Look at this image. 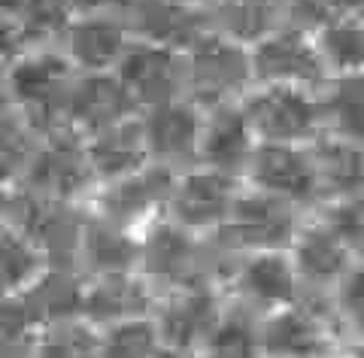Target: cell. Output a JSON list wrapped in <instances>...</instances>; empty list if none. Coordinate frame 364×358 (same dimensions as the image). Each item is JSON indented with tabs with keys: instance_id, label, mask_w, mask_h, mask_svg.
Returning a JSON list of instances; mask_svg holds the SVG:
<instances>
[{
	"instance_id": "24",
	"label": "cell",
	"mask_w": 364,
	"mask_h": 358,
	"mask_svg": "<svg viewBox=\"0 0 364 358\" xmlns=\"http://www.w3.org/2000/svg\"><path fill=\"white\" fill-rule=\"evenodd\" d=\"M207 25L219 37L252 49L282 28L279 0H213L207 6Z\"/></svg>"
},
{
	"instance_id": "16",
	"label": "cell",
	"mask_w": 364,
	"mask_h": 358,
	"mask_svg": "<svg viewBox=\"0 0 364 358\" xmlns=\"http://www.w3.org/2000/svg\"><path fill=\"white\" fill-rule=\"evenodd\" d=\"M289 256L304 285V298H316V301H328L337 283L355 264L352 252L343 246V240L334 234V228L318 213H313L301 225L298 237L289 246Z\"/></svg>"
},
{
	"instance_id": "42",
	"label": "cell",
	"mask_w": 364,
	"mask_h": 358,
	"mask_svg": "<svg viewBox=\"0 0 364 358\" xmlns=\"http://www.w3.org/2000/svg\"><path fill=\"white\" fill-rule=\"evenodd\" d=\"M9 107V88H6V67H0V110Z\"/></svg>"
},
{
	"instance_id": "1",
	"label": "cell",
	"mask_w": 364,
	"mask_h": 358,
	"mask_svg": "<svg viewBox=\"0 0 364 358\" xmlns=\"http://www.w3.org/2000/svg\"><path fill=\"white\" fill-rule=\"evenodd\" d=\"M76 70L58 46H31L6 67L9 107H16L40 137L67 128Z\"/></svg>"
},
{
	"instance_id": "26",
	"label": "cell",
	"mask_w": 364,
	"mask_h": 358,
	"mask_svg": "<svg viewBox=\"0 0 364 358\" xmlns=\"http://www.w3.org/2000/svg\"><path fill=\"white\" fill-rule=\"evenodd\" d=\"M318 182H322V204L364 194V146L325 134L313 143Z\"/></svg>"
},
{
	"instance_id": "34",
	"label": "cell",
	"mask_w": 364,
	"mask_h": 358,
	"mask_svg": "<svg viewBox=\"0 0 364 358\" xmlns=\"http://www.w3.org/2000/svg\"><path fill=\"white\" fill-rule=\"evenodd\" d=\"M164 349L152 316L100 328V358H161Z\"/></svg>"
},
{
	"instance_id": "33",
	"label": "cell",
	"mask_w": 364,
	"mask_h": 358,
	"mask_svg": "<svg viewBox=\"0 0 364 358\" xmlns=\"http://www.w3.org/2000/svg\"><path fill=\"white\" fill-rule=\"evenodd\" d=\"M40 134L16 107L0 110V182H18L25 173Z\"/></svg>"
},
{
	"instance_id": "18",
	"label": "cell",
	"mask_w": 364,
	"mask_h": 358,
	"mask_svg": "<svg viewBox=\"0 0 364 358\" xmlns=\"http://www.w3.org/2000/svg\"><path fill=\"white\" fill-rule=\"evenodd\" d=\"M203 110V107H200ZM255 131L246 119L243 100L219 103V107L203 110V131H200V161L198 164L228 173L240 179L246 177V167L255 155Z\"/></svg>"
},
{
	"instance_id": "3",
	"label": "cell",
	"mask_w": 364,
	"mask_h": 358,
	"mask_svg": "<svg viewBox=\"0 0 364 358\" xmlns=\"http://www.w3.org/2000/svg\"><path fill=\"white\" fill-rule=\"evenodd\" d=\"M255 88L252 49L207 31L186 49V91L198 107L237 103Z\"/></svg>"
},
{
	"instance_id": "15",
	"label": "cell",
	"mask_w": 364,
	"mask_h": 358,
	"mask_svg": "<svg viewBox=\"0 0 364 358\" xmlns=\"http://www.w3.org/2000/svg\"><path fill=\"white\" fill-rule=\"evenodd\" d=\"M255 85H286L318 91L328 83V70L310 33L279 28L252 46Z\"/></svg>"
},
{
	"instance_id": "36",
	"label": "cell",
	"mask_w": 364,
	"mask_h": 358,
	"mask_svg": "<svg viewBox=\"0 0 364 358\" xmlns=\"http://www.w3.org/2000/svg\"><path fill=\"white\" fill-rule=\"evenodd\" d=\"M316 213L334 228V234L343 240V246L352 252V258L364 261V194L328 201Z\"/></svg>"
},
{
	"instance_id": "38",
	"label": "cell",
	"mask_w": 364,
	"mask_h": 358,
	"mask_svg": "<svg viewBox=\"0 0 364 358\" xmlns=\"http://www.w3.org/2000/svg\"><path fill=\"white\" fill-rule=\"evenodd\" d=\"M31 43L21 31L18 19L9 13H0V67H9L21 52H28Z\"/></svg>"
},
{
	"instance_id": "25",
	"label": "cell",
	"mask_w": 364,
	"mask_h": 358,
	"mask_svg": "<svg viewBox=\"0 0 364 358\" xmlns=\"http://www.w3.org/2000/svg\"><path fill=\"white\" fill-rule=\"evenodd\" d=\"M136 252H140V234L124 231L88 210L85 240H82V252H79V273L97 276V273L136 270Z\"/></svg>"
},
{
	"instance_id": "19",
	"label": "cell",
	"mask_w": 364,
	"mask_h": 358,
	"mask_svg": "<svg viewBox=\"0 0 364 358\" xmlns=\"http://www.w3.org/2000/svg\"><path fill=\"white\" fill-rule=\"evenodd\" d=\"M155 307H158V292L136 270L85 276L82 319H88L97 328L149 319Z\"/></svg>"
},
{
	"instance_id": "8",
	"label": "cell",
	"mask_w": 364,
	"mask_h": 358,
	"mask_svg": "<svg viewBox=\"0 0 364 358\" xmlns=\"http://www.w3.org/2000/svg\"><path fill=\"white\" fill-rule=\"evenodd\" d=\"M225 295L249 316H270L282 307L304 301V285L289 249L240 256L225 280Z\"/></svg>"
},
{
	"instance_id": "4",
	"label": "cell",
	"mask_w": 364,
	"mask_h": 358,
	"mask_svg": "<svg viewBox=\"0 0 364 358\" xmlns=\"http://www.w3.org/2000/svg\"><path fill=\"white\" fill-rule=\"evenodd\" d=\"M243 110L258 143L313 146L325 137V115L322 103H318V91L255 85L243 98Z\"/></svg>"
},
{
	"instance_id": "17",
	"label": "cell",
	"mask_w": 364,
	"mask_h": 358,
	"mask_svg": "<svg viewBox=\"0 0 364 358\" xmlns=\"http://www.w3.org/2000/svg\"><path fill=\"white\" fill-rule=\"evenodd\" d=\"M146 149L155 164L170 170H188L200 161V131H203V110L191 100L164 103L155 110L140 112Z\"/></svg>"
},
{
	"instance_id": "30",
	"label": "cell",
	"mask_w": 364,
	"mask_h": 358,
	"mask_svg": "<svg viewBox=\"0 0 364 358\" xmlns=\"http://www.w3.org/2000/svg\"><path fill=\"white\" fill-rule=\"evenodd\" d=\"M198 358H264L258 340V319L228 301V313L210 334Z\"/></svg>"
},
{
	"instance_id": "29",
	"label": "cell",
	"mask_w": 364,
	"mask_h": 358,
	"mask_svg": "<svg viewBox=\"0 0 364 358\" xmlns=\"http://www.w3.org/2000/svg\"><path fill=\"white\" fill-rule=\"evenodd\" d=\"M46 268L49 264H46L37 240L25 228L18 225L0 228V283H4L9 295L31 285Z\"/></svg>"
},
{
	"instance_id": "2",
	"label": "cell",
	"mask_w": 364,
	"mask_h": 358,
	"mask_svg": "<svg viewBox=\"0 0 364 358\" xmlns=\"http://www.w3.org/2000/svg\"><path fill=\"white\" fill-rule=\"evenodd\" d=\"M16 186L40 201L88 204L91 191L97 189V179L85 152V137L70 128L40 137Z\"/></svg>"
},
{
	"instance_id": "37",
	"label": "cell",
	"mask_w": 364,
	"mask_h": 358,
	"mask_svg": "<svg viewBox=\"0 0 364 358\" xmlns=\"http://www.w3.org/2000/svg\"><path fill=\"white\" fill-rule=\"evenodd\" d=\"M37 337V322L31 319L25 301L18 295L0 298V340H25Z\"/></svg>"
},
{
	"instance_id": "21",
	"label": "cell",
	"mask_w": 364,
	"mask_h": 358,
	"mask_svg": "<svg viewBox=\"0 0 364 358\" xmlns=\"http://www.w3.org/2000/svg\"><path fill=\"white\" fill-rule=\"evenodd\" d=\"M124 16H128L134 40L176 52L191 49L210 31L207 9L179 4V0H131Z\"/></svg>"
},
{
	"instance_id": "46",
	"label": "cell",
	"mask_w": 364,
	"mask_h": 358,
	"mask_svg": "<svg viewBox=\"0 0 364 358\" xmlns=\"http://www.w3.org/2000/svg\"><path fill=\"white\" fill-rule=\"evenodd\" d=\"M328 358H349V355H346V349H343V352H334V355H328Z\"/></svg>"
},
{
	"instance_id": "35",
	"label": "cell",
	"mask_w": 364,
	"mask_h": 358,
	"mask_svg": "<svg viewBox=\"0 0 364 358\" xmlns=\"http://www.w3.org/2000/svg\"><path fill=\"white\" fill-rule=\"evenodd\" d=\"M331 316L337 322L343 343H361L364 340V261H355L346 270V276L337 283V288L328 298Z\"/></svg>"
},
{
	"instance_id": "32",
	"label": "cell",
	"mask_w": 364,
	"mask_h": 358,
	"mask_svg": "<svg viewBox=\"0 0 364 358\" xmlns=\"http://www.w3.org/2000/svg\"><path fill=\"white\" fill-rule=\"evenodd\" d=\"M37 358H100V328L82 316L46 325L37 331Z\"/></svg>"
},
{
	"instance_id": "5",
	"label": "cell",
	"mask_w": 364,
	"mask_h": 358,
	"mask_svg": "<svg viewBox=\"0 0 364 358\" xmlns=\"http://www.w3.org/2000/svg\"><path fill=\"white\" fill-rule=\"evenodd\" d=\"M258 340L264 358H328L346 349L331 307L316 298H304L291 307L261 316Z\"/></svg>"
},
{
	"instance_id": "27",
	"label": "cell",
	"mask_w": 364,
	"mask_h": 358,
	"mask_svg": "<svg viewBox=\"0 0 364 358\" xmlns=\"http://www.w3.org/2000/svg\"><path fill=\"white\" fill-rule=\"evenodd\" d=\"M325 115V134L364 146V70L331 76L318 88Z\"/></svg>"
},
{
	"instance_id": "40",
	"label": "cell",
	"mask_w": 364,
	"mask_h": 358,
	"mask_svg": "<svg viewBox=\"0 0 364 358\" xmlns=\"http://www.w3.org/2000/svg\"><path fill=\"white\" fill-rule=\"evenodd\" d=\"M0 358H37V337L0 340Z\"/></svg>"
},
{
	"instance_id": "9",
	"label": "cell",
	"mask_w": 364,
	"mask_h": 358,
	"mask_svg": "<svg viewBox=\"0 0 364 358\" xmlns=\"http://www.w3.org/2000/svg\"><path fill=\"white\" fill-rule=\"evenodd\" d=\"M243 186L282 198L306 213H316L322 206V182H318L313 146L258 143L246 167Z\"/></svg>"
},
{
	"instance_id": "6",
	"label": "cell",
	"mask_w": 364,
	"mask_h": 358,
	"mask_svg": "<svg viewBox=\"0 0 364 358\" xmlns=\"http://www.w3.org/2000/svg\"><path fill=\"white\" fill-rule=\"evenodd\" d=\"M176 182V170L149 161L146 167L128 177L100 182L88 198V210L134 234H143L149 225L167 216L170 191Z\"/></svg>"
},
{
	"instance_id": "20",
	"label": "cell",
	"mask_w": 364,
	"mask_h": 358,
	"mask_svg": "<svg viewBox=\"0 0 364 358\" xmlns=\"http://www.w3.org/2000/svg\"><path fill=\"white\" fill-rule=\"evenodd\" d=\"M136 103L124 83L109 73H76L70 100H67V128L76 134H95L104 131L109 125H119L124 119L136 115Z\"/></svg>"
},
{
	"instance_id": "43",
	"label": "cell",
	"mask_w": 364,
	"mask_h": 358,
	"mask_svg": "<svg viewBox=\"0 0 364 358\" xmlns=\"http://www.w3.org/2000/svg\"><path fill=\"white\" fill-rule=\"evenodd\" d=\"M161 358H198V352H182V349H164Z\"/></svg>"
},
{
	"instance_id": "41",
	"label": "cell",
	"mask_w": 364,
	"mask_h": 358,
	"mask_svg": "<svg viewBox=\"0 0 364 358\" xmlns=\"http://www.w3.org/2000/svg\"><path fill=\"white\" fill-rule=\"evenodd\" d=\"M131 0H79L82 9H128Z\"/></svg>"
},
{
	"instance_id": "13",
	"label": "cell",
	"mask_w": 364,
	"mask_h": 358,
	"mask_svg": "<svg viewBox=\"0 0 364 358\" xmlns=\"http://www.w3.org/2000/svg\"><path fill=\"white\" fill-rule=\"evenodd\" d=\"M131 43L134 33L124 9H79L58 40V49L76 73H109L119 67Z\"/></svg>"
},
{
	"instance_id": "7",
	"label": "cell",
	"mask_w": 364,
	"mask_h": 358,
	"mask_svg": "<svg viewBox=\"0 0 364 358\" xmlns=\"http://www.w3.org/2000/svg\"><path fill=\"white\" fill-rule=\"evenodd\" d=\"M313 213H306L289 201L243 186L225 228L219 231V237L237 256H249V252H279V249L291 246V240L298 237L301 225Z\"/></svg>"
},
{
	"instance_id": "28",
	"label": "cell",
	"mask_w": 364,
	"mask_h": 358,
	"mask_svg": "<svg viewBox=\"0 0 364 358\" xmlns=\"http://www.w3.org/2000/svg\"><path fill=\"white\" fill-rule=\"evenodd\" d=\"M322 64L331 76H349L364 70V21L352 13H340L322 31L313 33Z\"/></svg>"
},
{
	"instance_id": "12",
	"label": "cell",
	"mask_w": 364,
	"mask_h": 358,
	"mask_svg": "<svg viewBox=\"0 0 364 358\" xmlns=\"http://www.w3.org/2000/svg\"><path fill=\"white\" fill-rule=\"evenodd\" d=\"M16 225L25 228L37 240L49 268L79 270V252H82L85 225H88V204L40 201L18 186Z\"/></svg>"
},
{
	"instance_id": "45",
	"label": "cell",
	"mask_w": 364,
	"mask_h": 358,
	"mask_svg": "<svg viewBox=\"0 0 364 358\" xmlns=\"http://www.w3.org/2000/svg\"><path fill=\"white\" fill-rule=\"evenodd\" d=\"M179 4H188V6H198V9H207L213 0H179Z\"/></svg>"
},
{
	"instance_id": "22",
	"label": "cell",
	"mask_w": 364,
	"mask_h": 358,
	"mask_svg": "<svg viewBox=\"0 0 364 358\" xmlns=\"http://www.w3.org/2000/svg\"><path fill=\"white\" fill-rule=\"evenodd\" d=\"M85 152H88L97 186L146 167L152 158H149V149H146V134H143L140 112L119 122V125H109V128H104V131L88 134L85 137Z\"/></svg>"
},
{
	"instance_id": "39",
	"label": "cell",
	"mask_w": 364,
	"mask_h": 358,
	"mask_svg": "<svg viewBox=\"0 0 364 358\" xmlns=\"http://www.w3.org/2000/svg\"><path fill=\"white\" fill-rule=\"evenodd\" d=\"M18 213V186L16 182H0V228L16 225Z\"/></svg>"
},
{
	"instance_id": "10",
	"label": "cell",
	"mask_w": 364,
	"mask_h": 358,
	"mask_svg": "<svg viewBox=\"0 0 364 358\" xmlns=\"http://www.w3.org/2000/svg\"><path fill=\"white\" fill-rule=\"evenodd\" d=\"M225 313H228L225 288L213 283H195L158 298L152 319L158 331H161L167 349L200 352L203 343L210 340V334L219 328Z\"/></svg>"
},
{
	"instance_id": "44",
	"label": "cell",
	"mask_w": 364,
	"mask_h": 358,
	"mask_svg": "<svg viewBox=\"0 0 364 358\" xmlns=\"http://www.w3.org/2000/svg\"><path fill=\"white\" fill-rule=\"evenodd\" d=\"M346 355H349V358H364V340H361V343L346 346Z\"/></svg>"
},
{
	"instance_id": "14",
	"label": "cell",
	"mask_w": 364,
	"mask_h": 358,
	"mask_svg": "<svg viewBox=\"0 0 364 358\" xmlns=\"http://www.w3.org/2000/svg\"><path fill=\"white\" fill-rule=\"evenodd\" d=\"M116 76L131 91L136 110H155L164 103L188 100L186 91V52L164 49L155 43L134 40L116 67Z\"/></svg>"
},
{
	"instance_id": "23",
	"label": "cell",
	"mask_w": 364,
	"mask_h": 358,
	"mask_svg": "<svg viewBox=\"0 0 364 358\" xmlns=\"http://www.w3.org/2000/svg\"><path fill=\"white\" fill-rule=\"evenodd\" d=\"M25 301L31 319L37 322V331L55 322L79 319L85 298V276L70 268H46L31 285L16 292Z\"/></svg>"
},
{
	"instance_id": "31",
	"label": "cell",
	"mask_w": 364,
	"mask_h": 358,
	"mask_svg": "<svg viewBox=\"0 0 364 358\" xmlns=\"http://www.w3.org/2000/svg\"><path fill=\"white\" fill-rule=\"evenodd\" d=\"M79 9V0H21L16 19L31 46H58Z\"/></svg>"
},
{
	"instance_id": "11",
	"label": "cell",
	"mask_w": 364,
	"mask_h": 358,
	"mask_svg": "<svg viewBox=\"0 0 364 358\" xmlns=\"http://www.w3.org/2000/svg\"><path fill=\"white\" fill-rule=\"evenodd\" d=\"M240 189L243 182L228 177V173L210 170L203 164L188 167L176 173L170 204H167V219L200 237L219 234L234 210Z\"/></svg>"
}]
</instances>
